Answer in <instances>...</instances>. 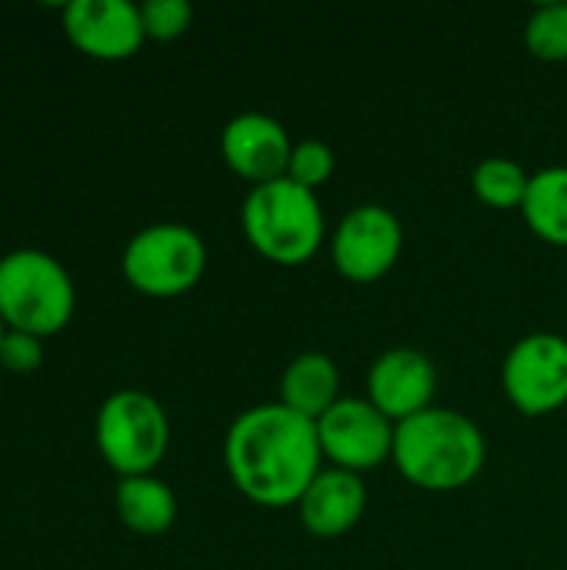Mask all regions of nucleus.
Here are the masks:
<instances>
[{
	"instance_id": "obj_21",
	"label": "nucleus",
	"mask_w": 567,
	"mask_h": 570,
	"mask_svg": "<svg viewBox=\"0 0 567 570\" xmlns=\"http://www.w3.org/2000/svg\"><path fill=\"white\" fill-rule=\"evenodd\" d=\"M43 364V341L33 334H20V331H7L3 344H0V367L10 374H37Z\"/></svg>"
},
{
	"instance_id": "obj_2",
	"label": "nucleus",
	"mask_w": 567,
	"mask_h": 570,
	"mask_svg": "<svg viewBox=\"0 0 567 570\" xmlns=\"http://www.w3.org/2000/svg\"><path fill=\"white\" fill-rule=\"evenodd\" d=\"M391 461L411 488L451 494L478 481L488 461V441L468 414L431 407L398 424Z\"/></svg>"
},
{
	"instance_id": "obj_6",
	"label": "nucleus",
	"mask_w": 567,
	"mask_h": 570,
	"mask_svg": "<svg viewBox=\"0 0 567 570\" xmlns=\"http://www.w3.org/2000/svg\"><path fill=\"white\" fill-rule=\"evenodd\" d=\"M120 271L144 297H180L201 284L207 271V247L187 224H150L127 240Z\"/></svg>"
},
{
	"instance_id": "obj_16",
	"label": "nucleus",
	"mask_w": 567,
	"mask_h": 570,
	"mask_svg": "<svg viewBox=\"0 0 567 570\" xmlns=\"http://www.w3.org/2000/svg\"><path fill=\"white\" fill-rule=\"evenodd\" d=\"M521 217L545 244L567 247V167L555 164L531 174Z\"/></svg>"
},
{
	"instance_id": "obj_1",
	"label": "nucleus",
	"mask_w": 567,
	"mask_h": 570,
	"mask_svg": "<svg viewBox=\"0 0 567 570\" xmlns=\"http://www.w3.org/2000/svg\"><path fill=\"white\" fill-rule=\"evenodd\" d=\"M224 468L251 504L294 508L324 468L317 424L281 401L254 404L227 428Z\"/></svg>"
},
{
	"instance_id": "obj_5",
	"label": "nucleus",
	"mask_w": 567,
	"mask_h": 570,
	"mask_svg": "<svg viewBox=\"0 0 567 570\" xmlns=\"http://www.w3.org/2000/svg\"><path fill=\"white\" fill-rule=\"evenodd\" d=\"M97 451L120 478H144L164 461L170 444V421L160 401L147 391H114L94 424Z\"/></svg>"
},
{
	"instance_id": "obj_9",
	"label": "nucleus",
	"mask_w": 567,
	"mask_h": 570,
	"mask_svg": "<svg viewBox=\"0 0 567 570\" xmlns=\"http://www.w3.org/2000/svg\"><path fill=\"white\" fill-rule=\"evenodd\" d=\"M394 431L398 424L384 417L368 397H341L317 421L324 461L354 474L374 471L394 458Z\"/></svg>"
},
{
	"instance_id": "obj_20",
	"label": "nucleus",
	"mask_w": 567,
	"mask_h": 570,
	"mask_svg": "<svg viewBox=\"0 0 567 570\" xmlns=\"http://www.w3.org/2000/svg\"><path fill=\"white\" fill-rule=\"evenodd\" d=\"M140 20L147 40H177L190 30L194 23V7L187 0H147L140 3Z\"/></svg>"
},
{
	"instance_id": "obj_7",
	"label": "nucleus",
	"mask_w": 567,
	"mask_h": 570,
	"mask_svg": "<svg viewBox=\"0 0 567 570\" xmlns=\"http://www.w3.org/2000/svg\"><path fill=\"white\" fill-rule=\"evenodd\" d=\"M501 387L525 417L558 414L567 404V337L551 331L521 337L501 364Z\"/></svg>"
},
{
	"instance_id": "obj_11",
	"label": "nucleus",
	"mask_w": 567,
	"mask_h": 570,
	"mask_svg": "<svg viewBox=\"0 0 567 570\" xmlns=\"http://www.w3.org/2000/svg\"><path fill=\"white\" fill-rule=\"evenodd\" d=\"M438 367L418 347H388L368 371V401L394 424L434 407Z\"/></svg>"
},
{
	"instance_id": "obj_4",
	"label": "nucleus",
	"mask_w": 567,
	"mask_h": 570,
	"mask_svg": "<svg viewBox=\"0 0 567 570\" xmlns=\"http://www.w3.org/2000/svg\"><path fill=\"white\" fill-rule=\"evenodd\" d=\"M77 307V291L67 267L37 250L20 247L0 257V317L7 331L53 337L60 334Z\"/></svg>"
},
{
	"instance_id": "obj_15",
	"label": "nucleus",
	"mask_w": 567,
	"mask_h": 570,
	"mask_svg": "<svg viewBox=\"0 0 567 570\" xmlns=\"http://www.w3.org/2000/svg\"><path fill=\"white\" fill-rule=\"evenodd\" d=\"M114 508H117V518L124 521V528H130L140 538L167 534L177 521V498L154 474L120 478L114 488Z\"/></svg>"
},
{
	"instance_id": "obj_19",
	"label": "nucleus",
	"mask_w": 567,
	"mask_h": 570,
	"mask_svg": "<svg viewBox=\"0 0 567 570\" xmlns=\"http://www.w3.org/2000/svg\"><path fill=\"white\" fill-rule=\"evenodd\" d=\"M334 164H338V160H334V150H331L324 140L307 137V140H297V144H294L291 160H287V174H284V177H291L294 184H301V187H307V190L317 194V187H324V184L331 180Z\"/></svg>"
},
{
	"instance_id": "obj_22",
	"label": "nucleus",
	"mask_w": 567,
	"mask_h": 570,
	"mask_svg": "<svg viewBox=\"0 0 567 570\" xmlns=\"http://www.w3.org/2000/svg\"><path fill=\"white\" fill-rule=\"evenodd\" d=\"M3 337H7V324H3V317H0V344H3Z\"/></svg>"
},
{
	"instance_id": "obj_8",
	"label": "nucleus",
	"mask_w": 567,
	"mask_h": 570,
	"mask_svg": "<svg viewBox=\"0 0 567 570\" xmlns=\"http://www.w3.org/2000/svg\"><path fill=\"white\" fill-rule=\"evenodd\" d=\"M331 264L351 284H374L394 271L404 250V227L384 204L351 207L331 234Z\"/></svg>"
},
{
	"instance_id": "obj_10",
	"label": "nucleus",
	"mask_w": 567,
	"mask_h": 570,
	"mask_svg": "<svg viewBox=\"0 0 567 570\" xmlns=\"http://www.w3.org/2000/svg\"><path fill=\"white\" fill-rule=\"evenodd\" d=\"M60 23L80 53L107 63L134 57L147 40L140 7L130 0H70Z\"/></svg>"
},
{
	"instance_id": "obj_12",
	"label": "nucleus",
	"mask_w": 567,
	"mask_h": 570,
	"mask_svg": "<svg viewBox=\"0 0 567 570\" xmlns=\"http://www.w3.org/2000/svg\"><path fill=\"white\" fill-rule=\"evenodd\" d=\"M294 140L287 127L261 110H244L231 117L221 130V157L224 164L247 184H267L287 174Z\"/></svg>"
},
{
	"instance_id": "obj_18",
	"label": "nucleus",
	"mask_w": 567,
	"mask_h": 570,
	"mask_svg": "<svg viewBox=\"0 0 567 570\" xmlns=\"http://www.w3.org/2000/svg\"><path fill=\"white\" fill-rule=\"evenodd\" d=\"M525 47L545 63L567 60V3H541L525 23Z\"/></svg>"
},
{
	"instance_id": "obj_14",
	"label": "nucleus",
	"mask_w": 567,
	"mask_h": 570,
	"mask_svg": "<svg viewBox=\"0 0 567 570\" xmlns=\"http://www.w3.org/2000/svg\"><path fill=\"white\" fill-rule=\"evenodd\" d=\"M341 371L321 351L297 354L281 374V404L307 421H321L341 401Z\"/></svg>"
},
{
	"instance_id": "obj_17",
	"label": "nucleus",
	"mask_w": 567,
	"mask_h": 570,
	"mask_svg": "<svg viewBox=\"0 0 567 570\" xmlns=\"http://www.w3.org/2000/svg\"><path fill=\"white\" fill-rule=\"evenodd\" d=\"M528 184H531V174L511 157H485L471 170L475 197L495 210H521L528 197Z\"/></svg>"
},
{
	"instance_id": "obj_3",
	"label": "nucleus",
	"mask_w": 567,
	"mask_h": 570,
	"mask_svg": "<svg viewBox=\"0 0 567 570\" xmlns=\"http://www.w3.org/2000/svg\"><path fill=\"white\" fill-rule=\"evenodd\" d=\"M247 244L271 264L301 267L324 244V207L314 190L277 177L247 190L241 204Z\"/></svg>"
},
{
	"instance_id": "obj_13",
	"label": "nucleus",
	"mask_w": 567,
	"mask_h": 570,
	"mask_svg": "<svg viewBox=\"0 0 567 570\" xmlns=\"http://www.w3.org/2000/svg\"><path fill=\"white\" fill-rule=\"evenodd\" d=\"M368 511V488L361 474L341 471V468H321V474L307 484V491L297 501L301 524L307 534L321 541L344 538L358 528V521Z\"/></svg>"
}]
</instances>
